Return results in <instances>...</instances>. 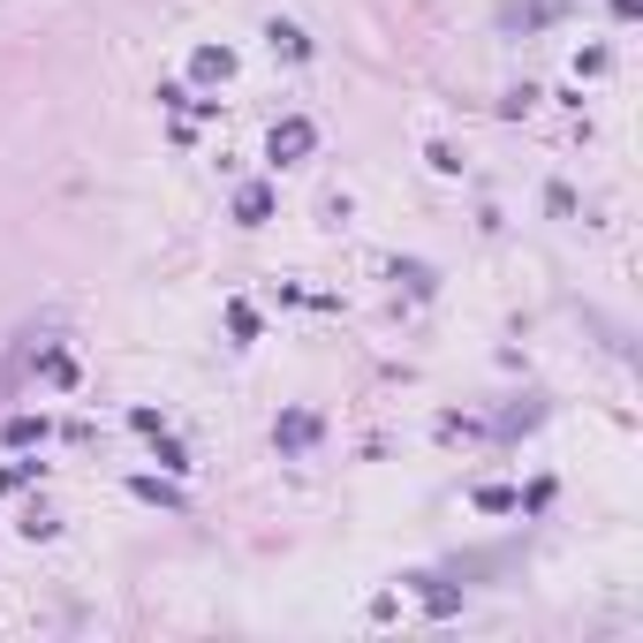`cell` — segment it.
<instances>
[{
    "mask_svg": "<svg viewBox=\"0 0 643 643\" xmlns=\"http://www.w3.org/2000/svg\"><path fill=\"white\" fill-rule=\"evenodd\" d=\"M39 371H45L53 386H76V356H69V348H45V356H39Z\"/></svg>",
    "mask_w": 643,
    "mask_h": 643,
    "instance_id": "9c48e42d",
    "label": "cell"
},
{
    "mask_svg": "<svg viewBox=\"0 0 643 643\" xmlns=\"http://www.w3.org/2000/svg\"><path fill=\"white\" fill-rule=\"evenodd\" d=\"M425 613H431V621H447V613H462V591H447V583H425Z\"/></svg>",
    "mask_w": 643,
    "mask_h": 643,
    "instance_id": "30bf717a",
    "label": "cell"
},
{
    "mask_svg": "<svg viewBox=\"0 0 643 643\" xmlns=\"http://www.w3.org/2000/svg\"><path fill=\"white\" fill-rule=\"evenodd\" d=\"M39 356H45V334H39V326H23V334H16V348L0 356V394H8V386L23 379V371H31Z\"/></svg>",
    "mask_w": 643,
    "mask_h": 643,
    "instance_id": "7a4b0ae2",
    "label": "cell"
},
{
    "mask_svg": "<svg viewBox=\"0 0 643 643\" xmlns=\"http://www.w3.org/2000/svg\"><path fill=\"white\" fill-rule=\"evenodd\" d=\"M394 280H409V296H431V273H425V265H394Z\"/></svg>",
    "mask_w": 643,
    "mask_h": 643,
    "instance_id": "5bb4252c",
    "label": "cell"
},
{
    "mask_svg": "<svg viewBox=\"0 0 643 643\" xmlns=\"http://www.w3.org/2000/svg\"><path fill=\"white\" fill-rule=\"evenodd\" d=\"M538 23H553L545 0H530V8H500V31H538Z\"/></svg>",
    "mask_w": 643,
    "mask_h": 643,
    "instance_id": "8992f818",
    "label": "cell"
},
{
    "mask_svg": "<svg viewBox=\"0 0 643 643\" xmlns=\"http://www.w3.org/2000/svg\"><path fill=\"white\" fill-rule=\"evenodd\" d=\"M265 39H273V53H288V61H310V39H303L296 23H273Z\"/></svg>",
    "mask_w": 643,
    "mask_h": 643,
    "instance_id": "52a82bcc",
    "label": "cell"
},
{
    "mask_svg": "<svg viewBox=\"0 0 643 643\" xmlns=\"http://www.w3.org/2000/svg\"><path fill=\"white\" fill-rule=\"evenodd\" d=\"M235 220H243V227H265V220H273V190H265V182L235 190Z\"/></svg>",
    "mask_w": 643,
    "mask_h": 643,
    "instance_id": "277c9868",
    "label": "cell"
},
{
    "mask_svg": "<svg viewBox=\"0 0 643 643\" xmlns=\"http://www.w3.org/2000/svg\"><path fill=\"white\" fill-rule=\"evenodd\" d=\"M129 492H136V500H160V508H182V492H174V484H160V477H136Z\"/></svg>",
    "mask_w": 643,
    "mask_h": 643,
    "instance_id": "8fae6325",
    "label": "cell"
},
{
    "mask_svg": "<svg viewBox=\"0 0 643 643\" xmlns=\"http://www.w3.org/2000/svg\"><path fill=\"white\" fill-rule=\"evenodd\" d=\"M0 439H8V447H39V439H45V417H8V425H0Z\"/></svg>",
    "mask_w": 643,
    "mask_h": 643,
    "instance_id": "ba28073f",
    "label": "cell"
},
{
    "mask_svg": "<svg viewBox=\"0 0 643 643\" xmlns=\"http://www.w3.org/2000/svg\"><path fill=\"white\" fill-rule=\"evenodd\" d=\"M310 152H318V129L303 122V114L273 122V136H265V160H273V167H296V160H310Z\"/></svg>",
    "mask_w": 643,
    "mask_h": 643,
    "instance_id": "6da1fadb",
    "label": "cell"
},
{
    "mask_svg": "<svg viewBox=\"0 0 643 643\" xmlns=\"http://www.w3.org/2000/svg\"><path fill=\"white\" fill-rule=\"evenodd\" d=\"M477 508H484V514H508L514 492H508V484H484V492H477Z\"/></svg>",
    "mask_w": 643,
    "mask_h": 643,
    "instance_id": "4fadbf2b",
    "label": "cell"
},
{
    "mask_svg": "<svg viewBox=\"0 0 643 643\" xmlns=\"http://www.w3.org/2000/svg\"><path fill=\"white\" fill-rule=\"evenodd\" d=\"M227 334H235V341H257V310L251 303H227Z\"/></svg>",
    "mask_w": 643,
    "mask_h": 643,
    "instance_id": "7c38bea8",
    "label": "cell"
},
{
    "mask_svg": "<svg viewBox=\"0 0 643 643\" xmlns=\"http://www.w3.org/2000/svg\"><path fill=\"white\" fill-rule=\"evenodd\" d=\"M273 439H280V447H288V455H303V447H310V439H318V417H280V431H273Z\"/></svg>",
    "mask_w": 643,
    "mask_h": 643,
    "instance_id": "5b68a950",
    "label": "cell"
},
{
    "mask_svg": "<svg viewBox=\"0 0 643 643\" xmlns=\"http://www.w3.org/2000/svg\"><path fill=\"white\" fill-rule=\"evenodd\" d=\"M190 76H197V84H227V76H235V53H227V45H197V53H190Z\"/></svg>",
    "mask_w": 643,
    "mask_h": 643,
    "instance_id": "3957f363",
    "label": "cell"
}]
</instances>
